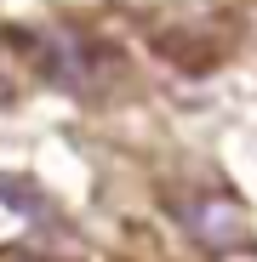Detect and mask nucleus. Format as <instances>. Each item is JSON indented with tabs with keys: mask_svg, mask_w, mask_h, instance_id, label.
Wrapping results in <instances>:
<instances>
[{
	"mask_svg": "<svg viewBox=\"0 0 257 262\" xmlns=\"http://www.w3.org/2000/svg\"><path fill=\"white\" fill-rule=\"evenodd\" d=\"M6 46L46 85H63V92H103L109 74L120 69L103 40L74 29H6Z\"/></svg>",
	"mask_w": 257,
	"mask_h": 262,
	"instance_id": "1",
	"label": "nucleus"
},
{
	"mask_svg": "<svg viewBox=\"0 0 257 262\" xmlns=\"http://www.w3.org/2000/svg\"><path fill=\"white\" fill-rule=\"evenodd\" d=\"M177 216H183L189 239L206 256H234V251L251 245V216H246V205L234 194H194Z\"/></svg>",
	"mask_w": 257,
	"mask_h": 262,
	"instance_id": "2",
	"label": "nucleus"
},
{
	"mask_svg": "<svg viewBox=\"0 0 257 262\" xmlns=\"http://www.w3.org/2000/svg\"><path fill=\"white\" fill-rule=\"evenodd\" d=\"M0 205L29 216L34 228H63V211L52 205V194L40 183H29V177H17V171H0Z\"/></svg>",
	"mask_w": 257,
	"mask_h": 262,
	"instance_id": "3",
	"label": "nucleus"
},
{
	"mask_svg": "<svg viewBox=\"0 0 257 262\" xmlns=\"http://www.w3.org/2000/svg\"><path fill=\"white\" fill-rule=\"evenodd\" d=\"M6 103H17V74H12V63L0 57V108Z\"/></svg>",
	"mask_w": 257,
	"mask_h": 262,
	"instance_id": "4",
	"label": "nucleus"
}]
</instances>
